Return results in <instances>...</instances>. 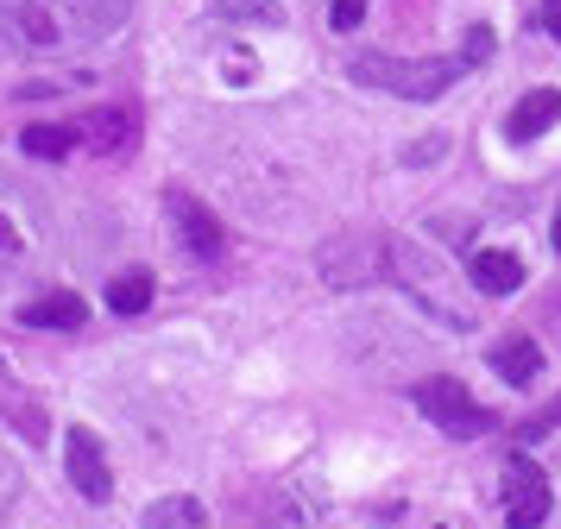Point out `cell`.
Wrapping results in <instances>:
<instances>
[{
  "mask_svg": "<svg viewBox=\"0 0 561 529\" xmlns=\"http://www.w3.org/2000/svg\"><path fill=\"white\" fill-rule=\"evenodd\" d=\"M133 0H0V50L13 57H70L114 38Z\"/></svg>",
  "mask_w": 561,
  "mask_h": 529,
  "instance_id": "6da1fadb",
  "label": "cell"
},
{
  "mask_svg": "<svg viewBox=\"0 0 561 529\" xmlns=\"http://www.w3.org/2000/svg\"><path fill=\"white\" fill-rule=\"evenodd\" d=\"M467 70H473L467 57H385V50H359L354 64H347V76H354V82L385 89V95H404V101L448 95Z\"/></svg>",
  "mask_w": 561,
  "mask_h": 529,
  "instance_id": "7a4b0ae2",
  "label": "cell"
},
{
  "mask_svg": "<svg viewBox=\"0 0 561 529\" xmlns=\"http://www.w3.org/2000/svg\"><path fill=\"white\" fill-rule=\"evenodd\" d=\"M416 410H423L442 435H455V441H473V435L492 428V410L467 398L460 378H423V384H416Z\"/></svg>",
  "mask_w": 561,
  "mask_h": 529,
  "instance_id": "3957f363",
  "label": "cell"
},
{
  "mask_svg": "<svg viewBox=\"0 0 561 529\" xmlns=\"http://www.w3.org/2000/svg\"><path fill=\"white\" fill-rule=\"evenodd\" d=\"M499 498H505V524L511 529H542V517H549V479H542V467H536L530 453H511L505 460V485H499Z\"/></svg>",
  "mask_w": 561,
  "mask_h": 529,
  "instance_id": "277c9868",
  "label": "cell"
},
{
  "mask_svg": "<svg viewBox=\"0 0 561 529\" xmlns=\"http://www.w3.org/2000/svg\"><path fill=\"white\" fill-rule=\"evenodd\" d=\"M64 473L89 504H107L114 498V473H107V453H102V435L95 428H70L64 435Z\"/></svg>",
  "mask_w": 561,
  "mask_h": 529,
  "instance_id": "5b68a950",
  "label": "cell"
},
{
  "mask_svg": "<svg viewBox=\"0 0 561 529\" xmlns=\"http://www.w3.org/2000/svg\"><path fill=\"white\" fill-rule=\"evenodd\" d=\"M164 215H171V227H178L183 252H196V258H221L228 233H221V221H215L190 189H164Z\"/></svg>",
  "mask_w": 561,
  "mask_h": 529,
  "instance_id": "8992f818",
  "label": "cell"
},
{
  "mask_svg": "<svg viewBox=\"0 0 561 529\" xmlns=\"http://www.w3.org/2000/svg\"><path fill=\"white\" fill-rule=\"evenodd\" d=\"M385 265H391V240H341V246H322V272H329L334 290L373 284Z\"/></svg>",
  "mask_w": 561,
  "mask_h": 529,
  "instance_id": "52a82bcc",
  "label": "cell"
},
{
  "mask_svg": "<svg viewBox=\"0 0 561 529\" xmlns=\"http://www.w3.org/2000/svg\"><path fill=\"white\" fill-rule=\"evenodd\" d=\"M556 120H561V89H530V95L505 114V139L511 146H530L536 133H549Z\"/></svg>",
  "mask_w": 561,
  "mask_h": 529,
  "instance_id": "ba28073f",
  "label": "cell"
},
{
  "mask_svg": "<svg viewBox=\"0 0 561 529\" xmlns=\"http://www.w3.org/2000/svg\"><path fill=\"white\" fill-rule=\"evenodd\" d=\"M492 372L505 378V384H530L536 372H542V347H536L530 334H505V341H492Z\"/></svg>",
  "mask_w": 561,
  "mask_h": 529,
  "instance_id": "9c48e42d",
  "label": "cell"
},
{
  "mask_svg": "<svg viewBox=\"0 0 561 529\" xmlns=\"http://www.w3.org/2000/svg\"><path fill=\"white\" fill-rule=\"evenodd\" d=\"M133 107H102V114H89V120L77 126V133H89V146L102 151V158H121V151H133Z\"/></svg>",
  "mask_w": 561,
  "mask_h": 529,
  "instance_id": "30bf717a",
  "label": "cell"
},
{
  "mask_svg": "<svg viewBox=\"0 0 561 529\" xmlns=\"http://www.w3.org/2000/svg\"><path fill=\"white\" fill-rule=\"evenodd\" d=\"M20 322L26 327H82L89 322V302L77 297V290H51V297H38L20 309Z\"/></svg>",
  "mask_w": 561,
  "mask_h": 529,
  "instance_id": "8fae6325",
  "label": "cell"
},
{
  "mask_svg": "<svg viewBox=\"0 0 561 529\" xmlns=\"http://www.w3.org/2000/svg\"><path fill=\"white\" fill-rule=\"evenodd\" d=\"M473 284H480L485 297H517L524 290V265L511 258V252H473Z\"/></svg>",
  "mask_w": 561,
  "mask_h": 529,
  "instance_id": "7c38bea8",
  "label": "cell"
},
{
  "mask_svg": "<svg viewBox=\"0 0 561 529\" xmlns=\"http://www.w3.org/2000/svg\"><path fill=\"white\" fill-rule=\"evenodd\" d=\"M107 309L114 315H146L152 309V272H121L107 284Z\"/></svg>",
  "mask_w": 561,
  "mask_h": 529,
  "instance_id": "4fadbf2b",
  "label": "cell"
},
{
  "mask_svg": "<svg viewBox=\"0 0 561 529\" xmlns=\"http://www.w3.org/2000/svg\"><path fill=\"white\" fill-rule=\"evenodd\" d=\"M203 524H208L203 498H158V504H146V529H203Z\"/></svg>",
  "mask_w": 561,
  "mask_h": 529,
  "instance_id": "5bb4252c",
  "label": "cell"
},
{
  "mask_svg": "<svg viewBox=\"0 0 561 529\" xmlns=\"http://www.w3.org/2000/svg\"><path fill=\"white\" fill-rule=\"evenodd\" d=\"M20 146H26L32 158H70V151H77V126H26Z\"/></svg>",
  "mask_w": 561,
  "mask_h": 529,
  "instance_id": "9a60e30c",
  "label": "cell"
},
{
  "mask_svg": "<svg viewBox=\"0 0 561 529\" xmlns=\"http://www.w3.org/2000/svg\"><path fill=\"white\" fill-rule=\"evenodd\" d=\"M221 20H253V25H284V7L278 0H215Z\"/></svg>",
  "mask_w": 561,
  "mask_h": 529,
  "instance_id": "2e32d148",
  "label": "cell"
},
{
  "mask_svg": "<svg viewBox=\"0 0 561 529\" xmlns=\"http://www.w3.org/2000/svg\"><path fill=\"white\" fill-rule=\"evenodd\" d=\"M485 50H492V25H473V32H467V45H460V57H467V64L480 70V64H485Z\"/></svg>",
  "mask_w": 561,
  "mask_h": 529,
  "instance_id": "e0dca14e",
  "label": "cell"
},
{
  "mask_svg": "<svg viewBox=\"0 0 561 529\" xmlns=\"http://www.w3.org/2000/svg\"><path fill=\"white\" fill-rule=\"evenodd\" d=\"M329 20H334V32H354V25L366 20V0H334Z\"/></svg>",
  "mask_w": 561,
  "mask_h": 529,
  "instance_id": "ac0fdd59",
  "label": "cell"
},
{
  "mask_svg": "<svg viewBox=\"0 0 561 529\" xmlns=\"http://www.w3.org/2000/svg\"><path fill=\"white\" fill-rule=\"evenodd\" d=\"M536 32H549L561 45V0H542V7H536Z\"/></svg>",
  "mask_w": 561,
  "mask_h": 529,
  "instance_id": "d6986e66",
  "label": "cell"
},
{
  "mask_svg": "<svg viewBox=\"0 0 561 529\" xmlns=\"http://www.w3.org/2000/svg\"><path fill=\"white\" fill-rule=\"evenodd\" d=\"M13 485H20V479H13V467H7V460H0V517H7V504H13Z\"/></svg>",
  "mask_w": 561,
  "mask_h": 529,
  "instance_id": "ffe728a7",
  "label": "cell"
},
{
  "mask_svg": "<svg viewBox=\"0 0 561 529\" xmlns=\"http://www.w3.org/2000/svg\"><path fill=\"white\" fill-rule=\"evenodd\" d=\"M556 252H561V208H556Z\"/></svg>",
  "mask_w": 561,
  "mask_h": 529,
  "instance_id": "44dd1931",
  "label": "cell"
},
{
  "mask_svg": "<svg viewBox=\"0 0 561 529\" xmlns=\"http://www.w3.org/2000/svg\"><path fill=\"white\" fill-rule=\"evenodd\" d=\"M0 366H7V359H0Z\"/></svg>",
  "mask_w": 561,
  "mask_h": 529,
  "instance_id": "7402d4cb",
  "label": "cell"
}]
</instances>
